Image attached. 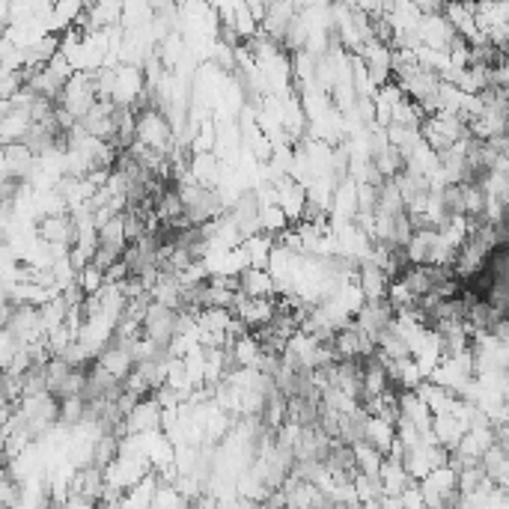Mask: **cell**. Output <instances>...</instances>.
I'll list each match as a JSON object with an SVG mask.
<instances>
[{
	"instance_id": "obj_1",
	"label": "cell",
	"mask_w": 509,
	"mask_h": 509,
	"mask_svg": "<svg viewBox=\"0 0 509 509\" xmlns=\"http://www.w3.org/2000/svg\"><path fill=\"white\" fill-rule=\"evenodd\" d=\"M176 328H179V310H170L164 304H155L146 310V319H143V337L152 340L159 349H168L170 351V342L176 340Z\"/></svg>"
},
{
	"instance_id": "obj_2",
	"label": "cell",
	"mask_w": 509,
	"mask_h": 509,
	"mask_svg": "<svg viewBox=\"0 0 509 509\" xmlns=\"http://www.w3.org/2000/svg\"><path fill=\"white\" fill-rule=\"evenodd\" d=\"M36 238H42L51 247H75L78 245V227L75 218L69 215H48L36 220Z\"/></svg>"
},
{
	"instance_id": "obj_3",
	"label": "cell",
	"mask_w": 509,
	"mask_h": 509,
	"mask_svg": "<svg viewBox=\"0 0 509 509\" xmlns=\"http://www.w3.org/2000/svg\"><path fill=\"white\" fill-rule=\"evenodd\" d=\"M155 432H164V409L155 396H150V400L137 402V409L125 418L119 435L125 438V435H155Z\"/></svg>"
},
{
	"instance_id": "obj_4",
	"label": "cell",
	"mask_w": 509,
	"mask_h": 509,
	"mask_svg": "<svg viewBox=\"0 0 509 509\" xmlns=\"http://www.w3.org/2000/svg\"><path fill=\"white\" fill-rule=\"evenodd\" d=\"M418 36L426 48L432 51H450L453 42L459 39V33L453 30V24L447 22V15L438 13V15H423V22L418 27Z\"/></svg>"
},
{
	"instance_id": "obj_5",
	"label": "cell",
	"mask_w": 509,
	"mask_h": 509,
	"mask_svg": "<svg viewBox=\"0 0 509 509\" xmlns=\"http://www.w3.org/2000/svg\"><path fill=\"white\" fill-rule=\"evenodd\" d=\"M358 283L364 289L367 301H387V292H391V277H387L382 268H378L373 259H364L358 272Z\"/></svg>"
},
{
	"instance_id": "obj_6",
	"label": "cell",
	"mask_w": 509,
	"mask_h": 509,
	"mask_svg": "<svg viewBox=\"0 0 509 509\" xmlns=\"http://www.w3.org/2000/svg\"><path fill=\"white\" fill-rule=\"evenodd\" d=\"M99 367L108 369V373L116 378V382H125V378L134 373L137 364H134L132 351H128L125 346H119V342H110V346L99 355Z\"/></svg>"
},
{
	"instance_id": "obj_7",
	"label": "cell",
	"mask_w": 509,
	"mask_h": 509,
	"mask_svg": "<svg viewBox=\"0 0 509 509\" xmlns=\"http://www.w3.org/2000/svg\"><path fill=\"white\" fill-rule=\"evenodd\" d=\"M238 286L245 292L247 298H277V283L272 272H265V268H247V272L238 277Z\"/></svg>"
},
{
	"instance_id": "obj_8",
	"label": "cell",
	"mask_w": 509,
	"mask_h": 509,
	"mask_svg": "<svg viewBox=\"0 0 509 509\" xmlns=\"http://www.w3.org/2000/svg\"><path fill=\"white\" fill-rule=\"evenodd\" d=\"M420 396V400L429 405V411H432V418H441V414H453L456 411V405H459V396L456 393H450V391H444V387H438L435 382H426L414 391Z\"/></svg>"
},
{
	"instance_id": "obj_9",
	"label": "cell",
	"mask_w": 509,
	"mask_h": 509,
	"mask_svg": "<svg viewBox=\"0 0 509 509\" xmlns=\"http://www.w3.org/2000/svg\"><path fill=\"white\" fill-rule=\"evenodd\" d=\"M432 432H435V441H438V447L453 453L462 444V438L468 435V426L462 423L459 418H453V414H441V418H435Z\"/></svg>"
},
{
	"instance_id": "obj_10",
	"label": "cell",
	"mask_w": 509,
	"mask_h": 509,
	"mask_svg": "<svg viewBox=\"0 0 509 509\" xmlns=\"http://www.w3.org/2000/svg\"><path fill=\"white\" fill-rule=\"evenodd\" d=\"M364 441L373 444V447L387 459V456H391V450L396 447V441H400V435H396V423H387V420H378V418H367Z\"/></svg>"
},
{
	"instance_id": "obj_11",
	"label": "cell",
	"mask_w": 509,
	"mask_h": 509,
	"mask_svg": "<svg viewBox=\"0 0 509 509\" xmlns=\"http://www.w3.org/2000/svg\"><path fill=\"white\" fill-rule=\"evenodd\" d=\"M411 483L414 479H411L409 470H405L402 462L384 459V465H382V495L384 497H400Z\"/></svg>"
},
{
	"instance_id": "obj_12",
	"label": "cell",
	"mask_w": 509,
	"mask_h": 509,
	"mask_svg": "<svg viewBox=\"0 0 509 509\" xmlns=\"http://www.w3.org/2000/svg\"><path fill=\"white\" fill-rule=\"evenodd\" d=\"M351 450H355V470H358V474H364V477H369V479H382L384 456L373 447V444L360 441V444H355Z\"/></svg>"
},
{
	"instance_id": "obj_13",
	"label": "cell",
	"mask_w": 509,
	"mask_h": 509,
	"mask_svg": "<svg viewBox=\"0 0 509 509\" xmlns=\"http://www.w3.org/2000/svg\"><path fill=\"white\" fill-rule=\"evenodd\" d=\"M159 486H161V477L159 474H150V477L143 479V483H137L132 492H125L123 509H152L155 495H159Z\"/></svg>"
},
{
	"instance_id": "obj_14",
	"label": "cell",
	"mask_w": 509,
	"mask_h": 509,
	"mask_svg": "<svg viewBox=\"0 0 509 509\" xmlns=\"http://www.w3.org/2000/svg\"><path fill=\"white\" fill-rule=\"evenodd\" d=\"M435 242H438V229H420V233L411 236L409 247H405V256H409L411 265H429V256L435 251Z\"/></svg>"
},
{
	"instance_id": "obj_15",
	"label": "cell",
	"mask_w": 509,
	"mask_h": 509,
	"mask_svg": "<svg viewBox=\"0 0 509 509\" xmlns=\"http://www.w3.org/2000/svg\"><path fill=\"white\" fill-rule=\"evenodd\" d=\"M274 247H277V238L274 236L259 233V236L245 238V251H247V256H251V268H265V272H268Z\"/></svg>"
},
{
	"instance_id": "obj_16",
	"label": "cell",
	"mask_w": 509,
	"mask_h": 509,
	"mask_svg": "<svg viewBox=\"0 0 509 509\" xmlns=\"http://www.w3.org/2000/svg\"><path fill=\"white\" fill-rule=\"evenodd\" d=\"M259 227H263L265 236H283L286 229H292L289 218L283 215V209L277 206V203H265L263 211H259Z\"/></svg>"
},
{
	"instance_id": "obj_17",
	"label": "cell",
	"mask_w": 509,
	"mask_h": 509,
	"mask_svg": "<svg viewBox=\"0 0 509 509\" xmlns=\"http://www.w3.org/2000/svg\"><path fill=\"white\" fill-rule=\"evenodd\" d=\"M78 286H81V289H84L87 298H92V295H99V292L108 286V277H105V272H101V268H99L96 263H90V265L81 268Z\"/></svg>"
},
{
	"instance_id": "obj_18",
	"label": "cell",
	"mask_w": 509,
	"mask_h": 509,
	"mask_svg": "<svg viewBox=\"0 0 509 509\" xmlns=\"http://www.w3.org/2000/svg\"><path fill=\"white\" fill-rule=\"evenodd\" d=\"M152 509H191V504L185 501L182 492L173 483H161L159 486V495H155Z\"/></svg>"
}]
</instances>
